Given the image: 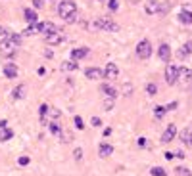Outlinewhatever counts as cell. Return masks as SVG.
I'll use <instances>...</instances> for the list:
<instances>
[{"label": "cell", "instance_id": "obj_1", "mask_svg": "<svg viewBox=\"0 0 192 176\" xmlns=\"http://www.w3.org/2000/svg\"><path fill=\"white\" fill-rule=\"evenodd\" d=\"M21 44V37L19 34H8L2 42H0V54L4 58H12L16 54V48Z\"/></svg>", "mask_w": 192, "mask_h": 176}, {"label": "cell", "instance_id": "obj_2", "mask_svg": "<svg viewBox=\"0 0 192 176\" xmlns=\"http://www.w3.org/2000/svg\"><path fill=\"white\" fill-rule=\"evenodd\" d=\"M58 13H60L62 19L67 21L71 16H75V13H77V6H75V2H71V0H63V2L58 6Z\"/></svg>", "mask_w": 192, "mask_h": 176}, {"label": "cell", "instance_id": "obj_3", "mask_svg": "<svg viewBox=\"0 0 192 176\" xmlns=\"http://www.w3.org/2000/svg\"><path fill=\"white\" fill-rule=\"evenodd\" d=\"M94 27L100 31H119V25L110 17H96L94 19Z\"/></svg>", "mask_w": 192, "mask_h": 176}, {"label": "cell", "instance_id": "obj_4", "mask_svg": "<svg viewBox=\"0 0 192 176\" xmlns=\"http://www.w3.org/2000/svg\"><path fill=\"white\" fill-rule=\"evenodd\" d=\"M150 54H152V44H150V40H148V38L140 40L138 46H137V56H138L140 59H148V58H150Z\"/></svg>", "mask_w": 192, "mask_h": 176}, {"label": "cell", "instance_id": "obj_5", "mask_svg": "<svg viewBox=\"0 0 192 176\" xmlns=\"http://www.w3.org/2000/svg\"><path fill=\"white\" fill-rule=\"evenodd\" d=\"M144 10H146V13H163V12L169 10V6L161 4V2H156V0H150V2L144 6Z\"/></svg>", "mask_w": 192, "mask_h": 176}, {"label": "cell", "instance_id": "obj_6", "mask_svg": "<svg viewBox=\"0 0 192 176\" xmlns=\"http://www.w3.org/2000/svg\"><path fill=\"white\" fill-rule=\"evenodd\" d=\"M165 81L167 84H175L179 81V67L177 65H167L165 67Z\"/></svg>", "mask_w": 192, "mask_h": 176}, {"label": "cell", "instance_id": "obj_7", "mask_svg": "<svg viewBox=\"0 0 192 176\" xmlns=\"http://www.w3.org/2000/svg\"><path fill=\"white\" fill-rule=\"evenodd\" d=\"M104 79H108V81H117L119 79V67L115 65V63H108V65H106Z\"/></svg>", "mask_w": 192, "mask_h": 176}, {"label": "cell", "instance_id": "obj_8", "mask_svg": "<svg viewBox=\"0 0 192 176\" xmlns=\"http://www.w3.org/2000/svg\"><path fill=\"white\" fill-rule=\"evenodd\" d=\"M63 34L58 31V33H50V34H46L44 37V40H46V44H50V46H58V44H62L63 42Z\"/></svg>", "mask_w": 192, "mask_h": 176}, {"label": "cell", "instance_id": "obj_9", "mask_svg": "<svg viewBox=\"0 0 192 176\" xmlns=\"http://www.w3.org/2000/svg\"><path fill=\"white\" fill-rule=\"evenodd\" d=\"M175 136H177V126H175V124H169L167 128L163 130V134H161V142H163V144H169Z\"/></svg>", "mask_w": 192, "mask_h": 176}, {"label": "cell", "instance_id": "obj_10", "mask_svg": "<svg viewBox=\"0 0 192 176\" xmlns=\"http://www.w3.org/2000/svg\"><path fill=\"white\" fill-rule=\"evenodd\" d=\"M85 75H87V79H90V81H100V79H104V69L90 67V69L85 71Z\"/></svg>", "mask_w": 192, "mask_h": 176}, {"label": "cell", "instance_id": "obj_11", "mask_svg": "<svg viewBox=\"0 0 192 176\" xmlns=\"http://www.w3.org/2000/svg\"><path fill=\"white\" fill-rule=\"evenodd\" d=\"M88 56V48H75V50H71V59L77 61V59H83Z\"/></svg>", "mask_w": 192, "mask_h": 176}, {"label": "cell", "instance_id": "obj_12", "mask_svg": "<svg viewBox=\"0 0 192 176\" xmlns=\"http://www.w3.org/2000/svg\"><path fill=\"white\" fill-rule=\"evenodd\" d=\"M100 92L104 96H108L110 100H113V98H117V90L115 88H111L110 84H100Z\"/></svg>", "mask_w": 192, "mask_h": 176}, {"label": "cell", "instance_id": "obj_13", "mask_svg": "<svg viewBox=\"0 0 192 176\" xmlns=\"http://www.w3.org/2000/svg\"><path fill=\"white\" fill-rule=\"evenodd\" d=\"M4 75L8 77V79H16V77H17V65H13V63H6V65H4Z\"/></svg>", "mask_w": 192, "mask_h": 176}, {"label": "cell", "instance_id": "obj_14", "mask_svg": "<svg viewBox=\"0 0 192 176\" xmlns=\"http://www.w3.org/2000/svg\"><path fill=\"white\" fill-rule=\"evenodd\" d=\"M158 54H160V59L161 61H169V58H171V48H169L167 44H161L160 50H158Z\"/></svg>", "mask_w": 192, "mask_h": 176}, {"label": "cell", "instance_id": "obj_15", "mask_svg": "<svg viewBox=\"0 0 192 176\" xmlns=\"http://www.w3.org/2000/svg\"><path fill=\"white\" fill-rule=\"evenodd\" d=\"M113 153V147L110 144H100V147H98V155L100 157H110Z\"/></svg>", "mask_w": 192, "mask_h": 176}, {"label": "cell", "instance_id": "obj_16", "mask_svg": "<svg viewBox=\"0 0 192 176\" xmlns=\"http://www.w3.org/2000/svg\"><path fill=\"white\" fill-rule=\"evenodd\" d=\"M179 81H181V82H188V81H192V71H190V69H186V67L179 69Z\"/></svg>", "mask_w": 192, "mask_h": 176}, {"label": "cell", "instance_id": "obj_17", "mask_svg": "<svg viewBox=\"0 0 192 176\" xmlns=\"http://www.w3.org/2000/svg\"><path fill=\"white\" fill-rule=\"evenodd\" d=\"M190 52H192V46L190 44H183L179 48V52H177V56H179L181 59H184V58H188V56H190Z\"/></svg>", "mask_w": 192, "mask_h": 176}, {"label": "cell", "instance_id": "obj_18", "mask_svg": "<svg viewBox=\"0 0 192 176\" xmlns=\"http://www.w3.org/2000/svg\"><path fill=\"white\" fill-rule=\"evenodd\" d=\"M179 21H181V23H184V25H192V13L186 12V10H183L179 13Z\"/></svg>", "mask_w": 192, "mask_h": 176}, {"label": "cell", "instance_id": "obj_19", "mask_svg": "<svg viewBox=\"0 0 192 176\" xmlns=\"http://www.w3.org/2000/svg\"><path fill=\"white\" fill-rule=\"evenodd\" d=\"M25 90H27V86L25 84H19V86L12 92V96H13V100H21V98L25 96Z\"/></svg>", "mask_w": 192, "mask_h": 176}, {"label": "cell", "instance_id": "obj_20", "mask_svg": "<svg viewBox=\"0 0 192 176\" xmlns=\"http://www.w3.org/2000/svg\"><path fill=\"white\" fill-rule=\"evenodd\" d=\"M12 136H13V130H12V128H8V126L0 130V142H6V140H12Z\"/></svg>", "mask_w": 192, "mask_h": 176}, {"label": "cell", "instance_id": "obj_21", "mask_svg": "<svg viewBox=\"0 0 192 176\" xmlns=\"http://www.w3.org/2000/svg\"><path fill=\"white\" fill-rule=\"evenodd\" d=\"M25 21H27V23H31V25L39 23V21H37V13H35L33 10H25Z\"/></svg>", "mask_w": 192, "mask_h": 176}, {"label": "cell", "instance_id": "obj_22", "mask_svg": "<svg viewBox=\"0 0 192 176\" xmlns=\"http://www.w3.org/2000/svg\"><path fill=\"white\" fill-rule=\"evenodd\" d=\"M62 69H63V71H75V69H77V63H75L73 59H71V61H63V63H62Z\"/></svg>", "mask_w": 192, "mask_h": 176}, {"label": "cell", "instance_id": "obj_23", "mask_svg": "<svg viewBox=\"0 0 192 176\" xmlns=\"http://www.w3.org/2000/svg\"><path fill=\"white\" fill-rule=\"evenodd\" d=\"M165 113H167V107H163V105H158V107L154 109V117L156 119H161Z\"/></svg>", "mask_w": 192, "mask_h": 176}, {"label": "cell", "instance_id": "obj_24", "mask_svg": "<svg viewBox=\"0 0 192 176\" xmlns=\"http://www.w3.org/2000/svg\"><path fill=\"white\" fill-rule=\"evenodd\" d=\"M181 138H183V142H184V144L192 145V130H184L183 134H181Z\"/></svg>", "mask_w": 192, "mask_h": 176}, {"label": "cell", "instance_id": "obj_25", "mask_svg": "<svg viewBox=\"0 0 192 176\" xmlns=\"http://www.w3.org/2000/svg\"><path fill=\"white\" fill-rule=\"evenodd\" d=\"M150 174H152V176H167V172L163 171L161 167H152V168H150Z\"/></svg>", "mask_w": 192, "mask_h": 176}, {"label": "cell", "instance_id": "obj_26", "mask_svg": "<svg viewBox=\"0 0 192 176\" xmlns=\"http://www.w3.org/2000/svg\"><path fill=\"white\" fill-rule=\"evenodd\" d=\"M39 115H40V121H42V119H46V115H48V105L46 103H42L39 107Z\"/></svg>", "mask_w": 192, "mask_h": 176}, {"label": "cell", "instance_id": "obj_27", "mask_svg": "<svg viewBox=\"0 0 192 176\" xmlns=\"http://www.w3.org/2000/svg\"><path fill=\"white\" fill-rule=\"evenodd\" d=\"M50 132H52V134H60V132H62V126H60V123H50Z\"/></svg>", "mask_w": 192, "mask_h": 176}, {"label": "cell", "instance_id": "obj_28", "mask_svg": "<svg viewBox=\"0 0 192 176\" xmlns=\"http://www.w3.org/2000/svg\"><path fill=\"white\" fill-rule=\"evenodd\" d=\"M175 172H177V176H192V174H190V171H188V168H181V167H179V168H177V171H175Z\"/></svg>", "mask_w": 192, "mask_h": 176}, {"label": "cell", "instance_id": "obj_29", "mask_svg": "<svg viewBox=\"0 0 192 176\" xmlns=\"http://www.w3.org/2000/svg\"><path fill=\"white\" fill-rule=\"evenodd\" d=\"M146 92L150 94V96H154L156 92H158V86H156V84H152V82H150V84H148V86H146Z\"/></svg>", "mask_w": 192, "mask_h": 176}, {"label": "cell", "instance_id": "obj_30", "mask_svg": "<svg viewBox=\"0 0 192 176\" xmlns=\"http://www.w3.org/2000/svg\"><path fill=\"white\" fill-rule=\"evenodd\" d=\"M17 163H19L21 167H25V165H29V163H31V159L27 157V155H21V157L17 159Z\"/></svg>", "mask_w": 192, "mask_h": 176}, {"label": "cell", "instance_id": "obj_31", "mask_svg": "<svg viewBox=\"0 0 192 176\" xmlns=\"http://www.w3.org/2000/svg\"><path fill=\"white\" fill-rule=\"evenodd\" d=\"M73 121H75V126H77L79 130H83V128H85V124H83V119H81L79 115H75V119H73Z\"/></svg>", "mask_w": 192, "mask_h": 176}, {"label": "cell", "instance_id": "obj_32", "mask_svg": "<svg viewBox=\"0 0 192 176\" xmlns=\"http://www.w3.org/2000/svg\"><path fill=\"white\" fill-rule=\"evenodd\" d=\"M108 6H110V10H111V12H115V10L119 8V2H117V0H110V4H108Z\"/></svg>", "mask_w": 192, "mask_h": 176}, {"label": "cell", "instance_id": "obj_33", "mask_svg": "<svg viewBox=\"0 0 192 176\" xmlns=\"http://www.w3.org/2000/svg\"><path fill=\"white\" fill-rule=\"evenodd\" d=\"M50 115H52L54 119H60V115H62V113H60L58 109H50Z\"/></svg>", "mask_w": 192, "mask_h": 176}, {"label": "cell", "instance_id": "obj_34", "mask_svg": "<svg viewBox=\"0 0 192 176\" xmlns=\"http://www.w3.org/2000/svg\"><path fill=\"white\" fill-rule=\"evenodd\" d=\"M137 144H138L140 147H146V138H138V140H137Z\"/></svg>", "mask_w": 192, "mask_h": 176}, {"label": "cell", "instance_id": "obj_35", "mask_svg": "<svg viewBox=\"0 0 192 176\" xmlns=\"http://www.w3.org/2000/svg\"><path fill=\"white\" fill-rule=\"evenodd\" d=\"M75 159H77V161L83 159V151H81V149H75Z\"/></svg>", "mask_w": 192, "mask_h": 176}, {"label": "cell", "instance_id": "obj_36", "mask_svg": "<svg viewBox=\"0 0 192 176\" xmlns=\"http://www.w3.org/2000/svg\"><path fill=\"white\" fill-rule=\"evenodd\" d=\"M33 6H35V8H42V0H33Z\"/></svg>", "mask_w": 192, "mask_h": 176}, {"label": "cell", "instance_id": "obj_37", "mask_svg": "<svg viewBox=\"0 0 192 176\" xmlns=\"http://www.w3.org/2000/svg\"><path fill=\"white\" fill-rule=\"evenodd\" d=\"M92 124H94V126H100V124H102V121H100L98 117H94V119H92Z\"/></svg>", "mask_w": 192, "mask_h": 176}, {"label": "cell", "instance_id": "obj_38", "mask_svg": "<svg viewBox=\"0 0 192 176\" xmlns=\"http://www.w3.org/2000/svg\"><path fill=\"white\" fill-rule=\"evenodd\" d=\"M165 159H167V161H171V159H175V155H173V153H169V151H167V153H165Z\"/></svg>", "mask_w": 192, "mask_h": 176}, {"label": "cell", "instance_id": "obj_39", "mask_svg": "<svg viewBox=\"0 0 192 176\" xmlns=\"http://www.w3.org/2000/svg\"><path fill=\"white\" fill-rule=\"evenodd\" d=\"M6 124H8V123H6L4 119H2V121H0V130H2V128H6Z\"/></svg>", "mask_w": 192, "mask_h": 176}, {"label": "cell", "instance_id": "obj_40", "mask_svg": "<svg viewBox=\"0 0 192 176\" xmlns=\"http://www.w3.org/2000/svg\"><path fill=\"white\" fill-rule=\"evenodd\" d=\"M0 33H2V29H0Z\"/></svg>", "mask_w": 192, "mask_h": 176}]
</instances>
